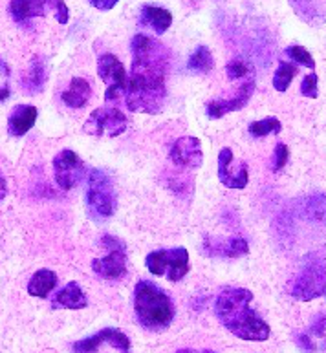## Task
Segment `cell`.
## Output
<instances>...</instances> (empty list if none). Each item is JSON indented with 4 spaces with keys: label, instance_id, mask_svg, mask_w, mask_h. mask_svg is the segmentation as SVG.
Returning <instances> with one entry per match:
<instances>
[{
    "label": "cell",
    "instance_id": "1",
    "mask_svg": "<svg viewBox=\"0 0 326 353\" xmlns=\"http://www.w3.org/2000/svg\"><path fill=\"white\" fill-rule=\"evenodd\" d=\"M171 52L156 39L137 33L132 39V68L126 77L125 101L136 114H160L167 99Z\"/></svg>",
    "mask_w": 326,
    "mask_h": 353
},
{
    "label": "cell",
    "instance_id": "16",
    "mask_svg": "<svg viewBox=\"0 0 326 353\" xmlns=\"http://www.w3.org/2000/svg\"><path fill=\"white\" fill-rule=\"evenodd\" d=\"M50 8L52 0H11L10 15L13 17V21L24 22L35 17H44Z\"/></svg>",
    "mask_w": 326,
    "mask_h": 353
},
{
    "label": "cell",
    "instance_id": "2",
    "mask_svg": "<svg viewBox=\"0 0 326 353\" xmlns=\"http://www.w3.org/2000/svg\"><path fill=\"white\" fill-rule=\"evenodd\" d=\"M253 293L244 288H224L215 302V313L222 326L242 341L262 343L269 337V326L251 307Z\"/></svg>",
    "mask_w": 326,
    "mask_h": 353
},
{
    "label": "cell",
    "instance_id": "20",
    "mask_svg": "<svg viewBox=\"0 0 326 353\" xmlns=\"http://www.w3.org/2000/svg\"><path fill=\"white\" fill-rule=\"evenodd\" d=\"M57 274L50 271V269H39L37 273L33 274L30 282H28V293L32 296L39 299H46L57 285Z\"/></svg>",
    "mask_w": 326,
    "mask_h": 353
},
{
    "label": "cell",
    "instance_id": "23",
    "mask_svg": "<svg viewBox=\"0 0 326 353\" xmlns=\"http://www.w3.org/2000/svg\"><path fill=\"white\" fill-rule=\"evenodd\" d=\"M44 81H46V70H44V64L39 61L37 57L32 61V68H30V75H28V81H24V92H30V94H37L41 92V88L44 86Z\"/></svg>",
    "mask_w": 326,
    "mask_h": 353
},
{
    "label": "cell",
    "instance_id": "7",
    "mask_svg": "<svg viewBox=\"0 0 326 353\" xmlns=\"http://www.w3.org/2000/svg\"><path fill=\"white\" fill-rule=\"evenodd\" d=\"M103 243L108 249V254L105 259H94L92 260V269L95 274H99L103 279L108 280H119L126 274V248L125 243L119 238L105 234Z\"/></svg>",
    "mask_w": 326,
    "mask_h": 353
},
{
    "label": "cell",
    "instance_id": "22",
    "mask_svg": "<svg viewBox=\"0 0 326 353\" xmlns=\"http://www.w3.org/2000/svg\"><path fill=\"white\" fill-rule=\"evenodd\" d=\"M226 74L229 79H253L255 75V66L249 59L235 57L229 61L226 66Z\"/></svg>",
    "mask_w": 326,
    "mask_h": 353
},
{
    "label": "cell",
    "instance_id": "15",
    "mask_svg": "<svg viewBox=\"0 0 326 353\" xmlns=\"http://www.w3.org/2000/svg\"><path fill=\"white\" fill-rule=\"evenodd\" d=\"M39 112L33 105H19L13 108L10 119H8V130L11 136L21 137L32 130L35 121H37Z\"/></svg>",
    "mask_w": 326,
    "mask_h": 353
},
{
    "label": "cell",
    "instance_id": "10",
    "mask_svg": "<svg viewBox=\"0 0 326 353\" xmlns=\"http://www.w3.org/2000/svg\"><path fill=\"white\" fill-rule=\"evenodd\" d=\"M53 172H55V181L63 190L75 189L86 176L83 159L74 150H68V148L55 156Z\"/></svg>",
    "mask_w": 326,
    "mask_h": 353
},
{
    "label": "cell",
    "instance_id": "28",
    "mask_svg": "<svg viewBox=\"0 0 326 353\" xmlns=\"http://www.w3.org/2000/svg\"><path fill=\"white\" fill-rule=\"evenodd\" d=\"M288 147H286L285 143H277V147H275L274 152V159H271V170H274V172H279V170L285 169V165L288 163Z\"/></svg>",
    "mask_w": 326,
    "mask_h": 353
},
{
    "label": "cell",
    "instance_id": "11",
    "mask_svg": "<svg viewBox=\"0 0 326 353\" xmlns=\"http://www.w3.org/2000/svg\"><path fill=\"white\" fill-rule=\"evenodd\" d=\"M101 344H111L114 348L122 350L123 353H128V350H131V339L116 327H105L92 337L81 339L72 346V350H74V353H95Z\"/></svg>",
    "mask_w": 326,
    "mask_h": 353
},
{
    "label": "cell",
    "instance_id": "25",
    "mask_svg": "<svg viewBox=\"0 0 326 353\" xmlns=\"http://www.w3.org/2000/svg\"><path fill=\"white\" fill-rule=\"evenodd\" d=\"M282 130V125L277 117H266L260 121H253L249 125V134L253 137H264L268 134H279Z\"/></svg>",
    "mask_w": 326,
    "mask_h": 353
},
{
    "label": "cell",
    "instance_id": "33",
    "mask_svg": "<svg viewBox=\"0 0 326 353\" xmlns=\"http://www.w3.org/2000/svg\"><path fill=\"white\" fill-rule=\"evenodd\" d=\"M88 2L94 6L95 10L108 11V10H112V8H114V6H116L119 0H88Z\"/></svg>",
    "mask_w": 326,
    "mask_h": 353
},
{
    "label": "cell",
    "instance_id": "24",
    "mask_svg": "<svg viewBox=\"0 0 326 353\" xmlns=\"http://www.w3.org/2000/svg\"><path fill=\"white\" fill-rule=\"evenodd\" d=\"M297 66L295 64H289V63H280V66L277 68V72H275L274 75V86L277 92H286L288 90V86L291 85V81L295 79V75H297Z\"/></svg>",
    "mask_w": 326,
    "mask_h": 353
},
{
    "label": "cell",
    "instance_id": "27",
    "mask_svg": "<svg viewBox=\"0 0 326 353\" xmlns=\"http://www.w3.org/2000/svg\"><path fill=\"white\" fill-rule=\"evenodd\" d=\"M286 55L291 57V61H295V63L305 64L308 68H316V61H314V57L310 55V52H306L303 46H297V44L288 46L286 48Z\"/></svg>",
    "mask_w": 326,
    "mask_h": 353
},
{
    "label": "cell",
    "instance_id": "35",
    "mask_svg": "<svg viewBox=\"0 0 326 353\" xmlns=\"http://www.w3.org/2000/svg\"><path fill=\"white\" fill-rule=\"evenodd\" d=\"M176 353H196L195 350H180V352H176Z\"/></svg>",
    "mask_w": 326,
    "mask_h": 353
},
{
    "label": "cell",
    "instance_id": "12",
    "mask_svg": "<svg viewBox=\"0 0 326 353\" xmlns=\"http://www.w3.org/2000/svg\"><path fill=\"white\" fill-rule=\"evenodd\" d=\"M171 161L178 167L185 169H198L204 161V150H202L200 139L191 136H184L176 139L171 148Z\"/></svg>",
    "mask_w": 326,
    "mask_h": 353
},
{
    "label": "cell",
    "instance_id": "4",
    "mask_svg": "<svg viewBox=\"0 0 326 353\" xmlns=\"http://www.w3.org/2000/svg\"><path fill=\"white\" fill-rule=\"evenodd\" d=\"M86 203L97 218H111L116 212V189L106 170H90Z\"/></svg>",
    "mask_w": 326,
    "mask_h": 353
},
{
    "label": "cell",
    "instance_id": "8",
    "mask_svg": "<svg viewBox=\"0 0 326 353\" xmlns=\"http://www.w3.org/2000/svg\"><path fill=\"white\" fill-rule=\"evenodd\" d=\"M97 75H99L101 81L106 85V103L117 101L125 94L126 77L128 75H126V70L123 66V63L116 55H112V53L101 55L99 61H97Z\"/></svg>",
    "mask_w": 326,
    "mask_h": 353
},
{
    "label": "cell",
    "instance_id": "18",
    "mask_svg": "<svg viewBox=\"0 0 326 353\" xmlns=\"http://www.w3.org/2000/svg\"><path fill=\"white\" fill-rule=\"evenodd\" d=\"M90 97H92V86L83 77H74L70 81L68 88L64 90L63 95H61L64 105L70 106V108H83L90 101Z\"/></svg>",
    "mask_w": 326,
    "mask_h": 353
},
{
    "label": "cell",
    "instance_id": "34",
    "mask_svg": "<svg viewBox=\"0 0 326 353\" xmlns=\"http://www.w3.org/2000/svg\"><path fill=\"white\" fill-rule=\"evenodd\" d=\"M6 192H8V187H6V179H4V176H2V172H0V201L4 200Z\"/></svg>",
    "mask_w": 326,
    "mask_h": 353
},
{
    "label": "cell",
    "instance_id": "30",
    "mask_svg": "<svg viewBox=\"0 0 326 353\" xmlns=\"http://www.w3.org/2000/svg\"><path fill=\"white\" fill-rule=\"evenodd\" d=\"M300 94L306 95V97H311L316 99L317 97V74L306 75L303 79V85H300Z\"/></svg>",
    "mask_w": 326,
    "mask_h": 353
},
{
    "label": "cell",
    "instance_id": "13",
    "mask_svg": "<svg viewBox=\"0 0 326 353\" xmlns=\"http://www.w3.org/2000/svg\"><path fill=\"white\" fill-rule=\"evenodd\" d=\"M253 92H255V81H246V83L238 88L237 95H235L233 99L209 101V103L205 105V114H207L211 119H222V117L227 116L229 112L242 110L244 106L247 105V101L251 99Z\"/></svg>",
    "mask_w": 326,
    "mask_h": 353
},
{
    "label": "cell",
    "instance_id": "19",
    "mask_svg": "<svg viewBox=\"0 0 326 353\" xmlns=\"http://www.w3.org/2000/svg\"><path fill=\"white\" fill-rule=\"evenodd\" d=\"M142 24L151 26L156 33H165L173 24V13L165 8L158 6H143L142 8Z\"/></svg>",
    "mask_w": 326,
    "mask_h": 353
},
{
    "label": "cell",
    "instance_id": "9",
    "mask_svg": "<svg viewBox=\"0 0 326 353\" xmlns=\"http://www.w3.org/2000/svg\"><path fill=\"white\" fill-rule=\"evenodd\" d=\"M128 127L126 116L117 108H97L90 114L88 121L84 123V132L92 136H122Z\"/></svg>",
    "mask_w": 326,
    "mask_h": 353
},
{
    "label": "cell",
    "instance_id": "14",
    "mask_svg": "<svg viewBox=\"0 0 326 353\" xmlns=\"http://www.w3.org/2000/svg\"><path fill=\"white\" fill-rule=\"evenodd\" d=\"M235 161V154L231 148H222L218 154V179L227 189H244L249 181V172H247V163L240 165V169L235 172L231 163Z\"/></svg>",
    "mask_w": 326,
    "mask_h": 353
},
{
    "label": "cell",
    "instance_id": "17",
    "mask_svg": "<svg viewBox=\"0 0 326 353\" xmlns=\"http://www.w3.org/2000/svg\"><path fill=\"white\" fill-rule=\"evenodd\" d=\"M88 304V299L77 282H70L61 291L55 293L52 301L53 307H66V310H83Z\"/></svg>",
    "mask_w": 326,
    "mask_h": 353
},
{
    "label": "cell",
    "instance_id": "6",
    "mask_svg": "<svg viewBox=\"0 0 326 353\" xmlns=\"http://www.w3.org/2000/svg\"><path fill=\"white\" fill-rule=\"evenodd\" d=\"M291 296L297 301H314L325 295V260H308L291 282Z\"/></svg>",
    "mask_w": 326,
    "mask_h": 353
},
{
    "label": "cell",
    "instance_id": "32",
    "mask_svg": "<svg viewBox=\"0 0 326 353\" xmlns=\"http://www.w3.org/2000/svg\"><path fill=\"white\" fill-rule=\"evenodd\" d=\"M297 344H299L300 348L305 350L306 353L316 352V344L311 343L310 337H308V335H305V333H303V335H297Z\"/></svg>",
    "mask_w": 326,
    "mask_h": 353
},
{
    "label": "cell",
    "instance_id": "36",
    "mask_svg": "<svg viewBox=\"0 0 326 353\" xmlns=\"http://www.w3.org/2000/svg\"><path fill=\"white\" fill-rule=\"evenodd\" d=\"M204 353H215V352H204Z\"/></svg>",
    "mask_w": 326,
    "mask_h": 353
},
{
    "label": "cell",
    "instance_id": "31",
    "mask_svg": "<svg viewBox=\"0 0 326 353\" xmlns=\"http://www.w3.org/2000/svg\"><path fill=\"white\" fill-rule=\"evenodd\" d=\"M52 8L57 10V19L61 24H66L68 22V8L64 6L63 0H52Z\"/></svg>",
    "mask_w": 326,
    "mask_h": 353
},
{
    "label": "cell",
    "instance_id": "5",
    "mask_svg": "<svg viewBox=\"0 0 326 353\" xmlns=\"http://www.w3.org/2000/svg\"><path fill=\"white\" fill-rule=\"evenodd\" d=\"M145 265L154 276L167 274L171 282H180L189 273V251L185 248L160 249L147 254Z\"/></svg>",
    "mask_w": 326,
    "mask_h": 353
},
{
    "label": "cell",
    "instance_id": "26",
    "mask_svg": "<svg viewBox=\"0 0 326 353\" xmlns=\"http://www.w3.org/2000/svg\"><path fill=\"white\" fill-rule=\"evenodd\" d=\"M247 253V242L244 238H231L229 242L220 245V254L229 259H238Z\"/></svg>",
    "mask_w": 326,
    "mask_h": 353
},
{
    "label": "cell",
    "instance_id": "3",
    "mask_svg": "<svg viewBox=\"0 0 326 353\" xmlns=\"http://www.w3.org/2000/svg\"><path fill=\"white\" fill-rule=\"evenodd\" d=\"M134 311L140 324L148 332H163L174 319V304L171 296L151 282L140 280L134 290Z\"/></svg>",
    "mask_w": 326,
    "mask_h": 353
},
{
    "label": "cell",
    "instance_id": "21",
    "mask_svg": "<svg viewBox=\"0 0 326 353\" xmlns=\"http://www.w3.org/2000/svg\"><path fill=\"white\" fill-rule=\"evenodd\" d=\"M215 66V61H213V55H211V50L204 44L196 48L193 55L187 61V68L195 74H209L211 70Z\"/></svg>",
    "mask_w": 326,
    "mask_h": 353
},
{
    "label": "cell",
    "instance_id": "29",
    "mask_svg": "<svg viewBox=\"0 0 326 353\" xmlns=\"http://www.w3.org/2000/svg\"><path fill=\"white\" fill-rule=\"evenodd\" d=\"M8 97H10V68L0 59V101H6Z\"/></svg>",
    "mask_w": 326,
    "mask_h": 353
}]
</instances>
